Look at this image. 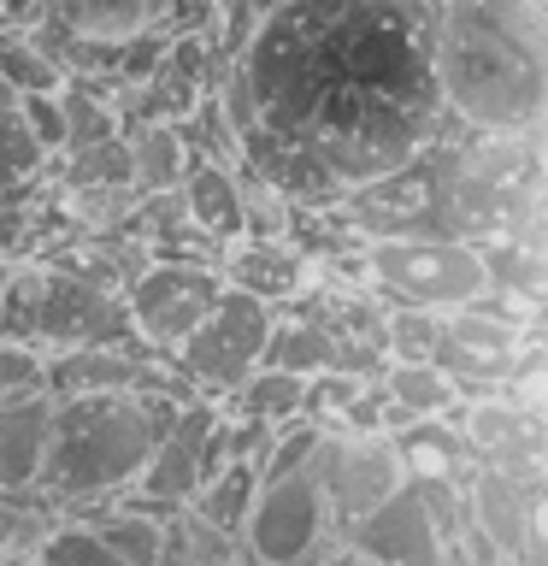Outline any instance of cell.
Here are the masks:
<instances>
[{"label":"cell","instance_id":"603a6c76","mask_svg":"<svg viewBox=\"0 0 548 566\" xmlns=\"http://www.w3.org/2000/svg\"><path fill=\"white\" fill-rule=\"evenodd\" d=\"M307 384L313 378H295V371H272V366H254L247 378L236 384V396H230V407H236L242 419H260V424H289L307 413Z\"/></svg>","mask_w":548,"mask_h":566},{"label":"cell","instance_id":"484cf974","mask_svg":"<svg viewBox=\"0 0 548 566\" xmlns=\"http://www.w3.org/2000/svg\"><path fill=\"white\" fill-rule=\"evenodd\" d=\"M0 83H7L12 95H53V88L65 83V71L30 42V30L0 24Z\"/></svg>","mask_w":548,"mask_h":566},{"label":"cell","instance_id":"f1b7e54d","mask_svg":"<svg viewBox=\"0 0 548 566\" xmlns=\"http://www.w3.org/2000/svg\"><path fill=\"white\" fill-rule=\"evenodd\" d=\"M318 442H325V424H277L272 442H265V454L254 460V472H260V484L265 478H289V472H307L313 460H318Z\"/></svg>","mask_w":548,"mask_h":566},{"label":"cell","instance_id":"4dcf8cb0","mask_svg":"<svg viewBox=\"0 0 548 566\" xmlns=\"http://www.w3.org/2000/svg\"><path fill=\"white\" fill-rule=\"evenodd\" d=\"M35 566H124L88 525H53L35 543Z\"/></svg>","mask_w":548,"mask_h":566},{"label":"cell","instance_id":"cb8c5ba5","mask_svg":"<svg viewBox=\"0 0 548 566\" xmlns=\"http://www.w3.org/2000/svg\"><path fill=\"white\" fill-rule=\"evenodd\" d=\"M53 12L83 42H130L148 30V0H60Z\"/></svg>","mask_w":548,"mask_h":566},{"label":"cell","instance_id":"277c9868","mask_svg":"<svg viewBox=\"0 0 548 566\" xmlns=\"http://www.w3.org/2000/svg\"><path fill=\"white\" fill-rule=\"evenodd\" d=\"M0 343L48 354L71 348H118L130 343L124 295L101 290L88 277H71L48 260H12L0 283Z\"/></svg>","mask_w":548,"mask_h":566},{"label":"cell","instance_id":"836d02e7","mask_svg":"<svg viewBox=\"0 0 548 566\" xmlns=\"http://www.w3.org/2000/svg\"><path fill=\"white\" fill-rule=\"evenodd\" d=\"M35 543H42L35 502H30V495H0V560H18Z\"/></svg>","mask_w":548,"mask_h":566},{"label":"cell","instance_id":"7402d4cb","mask_svg":"<svg viewBox=\"0 0 548 566\" xmlns=\"http://www.w3.org/2000/svg\"><path fill=\"white\" fill-rule=\"evenodd\" d=\"M88 531H95L124 566H166V543L171 537H166V525H159V513L148 502H124L113 513H101Z\"/></svg>","mask_w":548,"mask_h":566},{"label":"cell","instance_id":"9c48e42d","mask_svg":"<svg viewBox=\"0 0 548 566\" xmlns=\"http://www.w3.org/2000/svg\"><path fill=\"white\" fill-rule=\"evenodd\" d=\"M219 295H224V277L212 260H148L136 272V283L124 290L130 343L141 354H154V360H171Z\"/></svg>","mask_w":548,"mask_h":566},{"label":"cell","instance_id":"4316f807","mask_svg":"<svg viewBox=\"0 0 548 566\" xmlns=\"http://www.w3.org/2000/svg\"><path fill=\"white\" fill-rule=\"evenodd\" d=\"M236 195H242V237L247 242H289L295 237V212L272 184H260V177L236 171Z\"/></svg>","mask_w":548,"mask_h":566},{"label":"cell","instance_id":"d6a6232c","mask_svg":"<svg viewBox=\"0 0 548 566\" xmlns=\"http://www.w3.org/2000/svg\"><path fill=\"white\" fill-rule=\"evenodd\" d=\"M35 389H48V360L35 348L0 343V407L24 401V396H35Z\"/></svg>","mask_w":548,"mask_h":566},{"label":"cell","instance_id":"8992f818","mask_svg":"<svg viewBox=\"0 0 548 566\" xmlns=\"http://www.w3.org/2000/svg\"><path fill=\"white\" fill-rule=\"evenodd\" d=\"M530 336H537V313H519L495 295H477L472 307L436 318L431 366L454 384L460 401H484V396H502L507 371Z\"/></svg>","mask_w":548,"mask_h":566},{"label":"cell","instance_id":"7a4b0ae2","mask_svg":"<svg viewBox=\"0 0 548 566\" xmlns=\"http://www.w3.org/2000/svg\"><path fill=\"white\" fill-rule=\"evenodd\" d=\"M431 83L460 130L542 136L548 12L542 0H431Z\"/></svg>","mask_w":548,"mask_h":566},{"label":"cell","instance_id":"ba28073f","mask_svg":"<svg viewBox=\"0 0 548 566\" xmlns=\"http://www.w3.org/2000/svg\"><path fill=\"white\" fill-rule=\"evenodd\" d=\"M272 325H277V307H265V301L242 290H224L212 301V313L194 325V336L171 354L177 378H189L194 401H230L236 384L260 366Z\"/></svg>","mask_w":548,"mask_h":566},{"label":"cell","instance_id":"ffe728a7","mask_svg":"<svg viewBox=\"0 0 548 566\" xmlns=\"http://www.w3.org/2000/svg\"><path fill=\"white\" fill-rule=\"evenodd\" d=\"M124 166H130V195H171L189 171V154L171 124H130L124 130Z\"/></svg>","mask_w":548,"mask_h":566},{"label":"cell","instance_id":"44dd1931","mask_svg":"<svg viewBox=\"0 0 548 566\" xmlns=\"http://www.w3.org/2000/svg\"><path fill=\"white\" fill-rule=\"evenodd\" d=\"M254 490H260V472L254 460H224L219 472L207 478L201 490H194V520H201L207 531H219V537H236L247 507H254Z\"/></svg>","mask_w":548,"mask_h":566},{"label":"cell","instance_id":"83f0119b","mask_svg":"<svg viewBox=\"0 0 548 566\" xmlns=\"http://www.w3.org/2000/svg\"><path fill=\"white\" fill-rule=\"evenodd\" d=\"M436 348V313L383 307V366H431Z\"/></svg>","mask_w":548,"mask_h":566},{"label":"cell","instance_id":"d590c367","mask_svg":"<svg viewBox=\"0 0 548 566\" xmlns=\"http://www.w3.org/2000/svg\"><path fill=\"white\" fill-rule=\"evenodd\" d=\"M502 566H530V560H502Z\"/></svg>","mask_w":548,"mask_h":566},{"label":"cell","instance_id":"f546056e","mask_svg":"<svg viewBox=\"0 0 548 566\" xmlns=\"http://www.w3.org/2000/svg\"><path fill=\"white\" fill-rule=\"evenodd\" d=\"M42 171H48V154L30 142L24 118H18V106H7V113H0V195L30 189Z\"/></svg>","mask_w":548,"mask_h":566},{"label":"cell","instance_id":"6da1fadb","mask_svg":"<svg viewBox=\"0 0 548 566\" xmlns=\"http://www.w3.org/2000/svg\"><path fill=\"white\" fill-rule=\"evenodd\" d=\"M236 71L260 130L307 148L342 189L454 130L431 83V0H272Z\"/></svg>","mask_w":548,"mask_h":566},{"label":"cell","instance_id":"52a82bcc","mask_svg":"<svg viewBox=\"0 0 548 566\" xmlns=\"http://www.w3.org/2000/svg\"><path fill=\"white\" fill-rule=\"evenodd\" d=\"M460 507H466V495H454L449 478H407L389 502L348 525V548H360L378 566H442L449 537L466 525L454 520Z\"/></svg>","mask_w":548,"mask_h":566},{"label":"cell","instance_id":"1f68e13d","mask_svg":"<svg viewBox=\"0 0 548 566\" xmlns=\"http://www.w3.org/2000/svg\"><path fill=\"white\" fill-rule=\"evenodd\" d=\"M18 118H24L30 142L42 148L48 159L65 154V113H60V88L53 95H18Z\"/></svg>","mask_w":548,"mask_h":566},{"label":"cell","instance_id":"4fadbf2b","mask_svg":"<svg viewBox=\"0 0 548 566\" xmlns=\"http://www.w3.org/2000/svg\"><path fill=\"white\" fill-rule=\"evenodd\" d=\"M466 525L484 537L502 560H530L537 566L542 543V484L477 467L466 484Z\"/></svg>","mask_w":548,"mask_h":566},{"label":"cell","instance_id":"5bb4252c","mask_svg":"<svg viewBox=\"0 0 548 566\" xmlns=\"http://www.w3.org/2000/svg\"><path fill=\"white\" fill-rule=\"evenodd\" d=\"M106 389H171V378H159V360L141 354L136 343L118 348H71L48 354V396H106Z\"/></svg>","mask_w":548,"mask_h":566},{"label":"cell","instance_id":"ac0fdd59","mask_svg":"<svg viewBox=\"0 0 548 566\" xmlns=\"http://www.w3.org/2000/svg\"><path fill=\"white\" fill-rule=\"evenodd\" d=\"M260 366L295 371V378H325V371H348V354H342V336H336L325 318H313V313L283 318V313H277L272 336H265Z\"/></svg>","mask_w":548,"mask_h":566},{"label":"cell","instance_id":"9a60e30c","mask_svg":"<svg viewBox=\"0 0 548 566\" xmlns=\"http://www.w3.org/2000/svg\"><path fill=\"white\" fill-rule=\"evenodd\" d=\"M219 277L224 290H242L265 301V307H289V301L307 295V254L295 242H247L236 237L230 248H219Z\"/></svg>","mask_w":548,"mask_h":566},{"label":"cell","instance_id":"e575fe53","mask_svg":"<svg viewBox=\"0 0 548 566\" xmlns=\"http://www.w3.org/2000/svg\"><path fill=\"white\" fill-rule=\"evenodd\" d=\"M313 566H378V560H366L360 548H348V543H342V548H325V555H318Z\"/></svg>","mask_w":548,"mask_h":566},{"label":"cell","instance_id":"8fae6325","mask_svg":"<svg viewBox=\"0 0 548 566\" xmlns=\"http://www.w3.org/2000/svg\"><path fill=\"white\" fill-rule=\"evenodd\" d=\"M313 472H318V484H325L336 531H348L354 520H366L371 507L389 502V495L407 484L401 449H396V437H389V431H325Z\"/></svg>","mask_w":548,"mask_h":566},{"label":"cell","instance_id":"8d00e7d4","mask_svg":"<svg viewBox=\"0 0 548 566\" xmlns=\"http://www.w3.org/2000/svg\"><path fill=\"white\" fill-rule=\"evenodd\" d=\"M0 12H7V0H0Z\"/></svg>","mask_w":548,"mask_h":566},{"label":"cell","instance_id":"d4e9b609","mask_svg":"<svg viewBox=\"0 0 548 566\" xmlns=\"http://www.w3.org/2000/svg\"><path fill=\"white\" fill-rule=\"evenodd\" d=\"M171 130H177V142H183L189 166H224V171H236L242 142H236V130H230V118L219 113V101H212V95L194 101L189 113L171 124Z\"/></svg>","mask_w":548,"mask_h":566},{"label":"cell","instance_id":"3957f363","mask_svg":"<svg viewBox=\"0 0 548 566\" xmlns=\"http://www.w3.org/2000/svg\"><path fill=\"white\" fill-rule=\"evenodd\" d=\"M194 396L177 389H106V396H65L53 401V431L42 454L35 495L48 502H106L130 490L148 467L159 431Z\"/></svg>","mask_w":548,"mask_h":566},{"label":"cell","instance_id":"7c38bea8","mask_svg":"<svg viewBox=\"0 0 548 566\" xmlns=\"http://www.w3.org/2000/svg\"><path fill=\"white\" fill-rule=\"evenodd\" d=\"M219 407L212 401H183L171 413V424L159 431L148 467L136 478V502H148L154 513L159 507H189L194 490L207 484L212 472L224 467V442H219Z\"/></svg>","mask_w":548,"mask_h":566},{"label":"cell","instance_id":"d6986e66","mask_svg":"<svg viewBox=\"0 0 548 566\" xmlns=\"http://www.w3.org/2000/svg\"><path fill=\"white\" fill-rule=\"evenodd\" d=\"M177 195H183V219L201 230L212 248H230V242L242 237L236 171H224V166H189L183 184H177Z\"/></svg>","mask_w":548,"mask_h":566},{"label":"cell","instance_id":"e0dca14e","mask_svg":"<svg viewBox=\"0 0 548 566\" xmlns=\"http://www.w3.org/2000/svg\"><path fill=\"white\" fill-rule=\"evenodd\" d=\"M484 260V295L507 301L519 313H537L542 307V290H548V260H542V237H495L477 248Z\"/></svg>","mask_w":548,"mask_h":566},{"label":"cell","instance_id":"30bf717a","mask_svg":"<svg viewBox=\"0 0 548 566\" xmlns=\"http://www.w3.org/2000/svg\"><path fill=\"white\" fill-rule=\"evenodd\" d=\"M330 502L318 472H289V478H265L254 490V507L242 520V548L254 566H313L330 543Z\"/></svg>","mask_w":548,"mask_h":566},{"label":"cell","instance_id":"2e32d148","mask_svg":"<svg viewBox=\"0 0 548 566\" xmlns=\"http://www.w3.org/2000/svg\"><path fill=\"white\" fill-rule=\"evenodd\" d=\"M48 431H53V396L48 389L0 407V495H35Z\"/></svg>","mask_w":548,"mask_h":566},{"label":"cell","instance_id":"5b68a950","mask_svg":"<svg viewBox=\"0 0 548 566\" xmlns=\"http://www.w3.org/2000/svg\"><path fill=\"white\" fill-rule=\"evenodd\" d=\"M366 290L389 307L413 313H460L484 295V260L472 242H436V237H401V242H360Z\"/></svg>","mask_w":548,"mask_h":566}]
</instances>
